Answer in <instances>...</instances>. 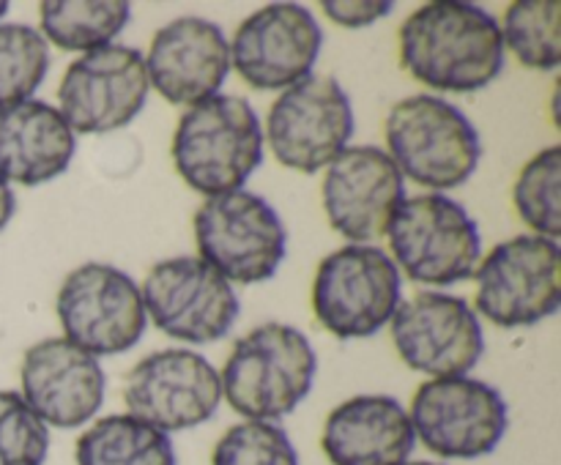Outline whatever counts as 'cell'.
I'll use <instances>...</instances> for the list:
<instances>
[{"mask_svg": "<svg viewBox=\"0 0 561 465\" xmlns=\"http://www.w3.org/2000/svg\"><path fill=\"white\" fill-rule=\"evenodd\" d=\"M77 465H179L168 432L129 414L93 421L75 446Z\"/></svg>", "mask_w": 561, "mask_h": 465, "instance_id": "22", "label": "cell"}, {"mask_svg": "<svg viewBox=\"0 0 561 465\" xmlns=\"http://www.w3.org/2000/svg\"><path fill=\"white\" fill-rule=\"evenodd\" d=\"M49 69V47L31 25H0V107L27 102Z\"/></svg>", "mask_w": 561, "mask_h": 465, "instance_id": "26", "label": "cell"}, {"mask_svg": "<svg viewBox=\"0 0 561 465\" xmlns=\"http://www.w3.org/2000/svg\"><path fill=\"white\" fill-rule=\"evenodd\" d=\"M129 3L124 0H44L38 5L44 42L66 53H93L113 44L129 25Z\"/></svg>", "mask_w": 561, "mask_h": 465, "instance_id": "23", "label": "cell"}, {"mask_svg": "<svg viewBox=\"0 0 561 465\" xmlns=\"http://www.w3.org/2000/svg\"><path fill=\"white\" fill-rule=\"evenodd\" d=\"M75 131L58 107L38 98L0 107V178L38 186L58 178L75 159Z\"/></svg>", "mask_w": 561, "mask_h": 465, "instance_id": "21", "label": "cell"}, {"mask_svg": "<svg viewBox=\"0 0 561 465\" xmlns=\"http://www.w3.org/2000/svg\"><path fill=\"white\" fill-rule=\"evenodd\" d=\"M561 5L557 0H518L507 5L502 27V42L524 66L537 71L557 69Z\"/></svg>", "mask_w": 561, "mask_h": 465, "instance_id": "24", "label": "cell"}, {"mask_svg": "<svg viewBox=\"0 0 561 465\" xmlns=\"http://www.w3.org/2000/svg\"><path fill=\"white\" fill-rule=\"evenodd\" d=\"M14 208H16L14 189L9 186V181L0 178V233H3V228L11 222V217H14Z\"/></svg>", "mask_w": 561, "mask_h": 465, "instance_id": "30", "label": "cell"}, {"mask_svg": "<svg viewBox=\"0 0 561 465\" xmlns=\"http://www.w3.org/2000/svg\"><path fill=\"white\" fill-rule=\"evenodd\" d=\"M400 306V271L370 244H348L321 260L312 282V310L340 339L373 337Z\"/></svg>", "mask_w": 561, "mask_h": 465, "instance_id": "7", "label": "cell"}, {"mask_svg": "<svg viewBox=\"0 0 561 465\" xmlns=\"http://www.w3.org/2000/svg\"><path fill=\"white\" fill-rule=\"evenodd\" d=\"M474 306L502 328L535 326L561 304V249L542 235L502 241L477 266Z\"/></svg>", "mask_w": 561, "mask_h": 465, "instance_id": "8", "label": "cell"}, {"mask_svg": "<svg viewBox=\"0 0 561 465\" xmlns=\"http://www.w3.org/2000/svg\"><path fill=\"white\" fill-rule=\"evenodd\" d=\"M405 465H442V463H427V460H420V463H405Z\"/></svg>", "mask_w": 561, "mask_h": 465, "instance_id": "32", "label": "cell"}, {"mask_svg": "<svg viewBox=\"0 0 561 465\" xmlns=\"http://www.w3.org/2000/svg\"><path fill=\"white\" fill-rule=\"evenodd\" d=\"M389 159L425 189H455L474 175L482 146L474 124L453 102L420 93L400 98L383 124Z\"/></svg>", "mask_w": 561, "mask_h": 465, "instance_id": "4", "label": "cell"}, {"mask_svg": "<svg viewBox=\"0 0 561 465\" xmlns=\"http://www.w3.org/2000/svg\"><path fill=\"white\" fill-rule=\"evenodd\" d=\"M55 312L66 339L91 356L135 348L148 326L135 279L107 263H82L64 279Z\"/></svg>", "mask_w": 561, "mask_h": 465, "instance_id": "10", "label": "cell"}, {"mask_svg": "<svg viewBox=\"0 0 561 465\" xmlns=\"http://www.w3.org/2000/svg\"><path fill=\"white\" fill-rule=\"evenodd\" d=\"M321 47V25L305 5L272 3L241 22L230 44V66L255 91H277L310 77Z\"/></svg>", "mask_w": 561, "mask_h": 465, "instance_id": "16", "label": "cell"}, {"mask_svg": "<svg viewBox=\"0 0 561 465\" xmlns=\"http://www.w3.org/2000/svg\"><path fill=\"white\" fill-rule=\"evenodd\" d=\"M49 430L22 399L0 388V465H44Z\"/></svg>", "mask_w": 561, "mask_h": 465, "instance_id": "28", "label": "cell"}, {"mask_svg": "<svg viewBox=\"0 0 561 465\" xmlns=\"http://www.w3.org/2000/svg\"><path fill=\"white\" fill-rule=\"evenodd\" d=\"M561 148L551 146L531 156L515 181L513 200L518 217L535 230V235L557 241L561 233Z\"/></svg>", "mask_w": 561, "mask_h": 465, "instance_id": "25", "label": "cell"}, {"mask_svg": "<svg viewBox=\"0 0 561 465\" xmlns=\"http://www.w3.org/2000/svg\"><path fill=\"white\" fill-rule=\"evenodd\" d=\"M354 107L334 77H305L285 88L268 109L266 140L283 167L312 175L348 148Z\"/></svg>", "mask_w": 561, "mask_h": 465, "instance_id": "11", "label": "cell"}, {"mask_svg": "<svg viewBox=\"0 0 561 465\" xmlns=\"http://www.w3.org/2000/svg\"><path fill=\"white\" fill-rule=\"evenodd\" d=\"M323 14L343 27H367L392 11L389 0H323Z\"/></svg>", "mask_w": 561, "mask_h": 465, "instance_id": "29", "label": "cell"}, {"mask_svg": "<svg viewBox=\"0 0 561 465\" xmlns=\"http://www.w3.org/2000/svg\"><path fill=\"white\" fill-rule=\"evenodd\" d=\"M211 465H299L294 443L272 421H241L217 441Z\"/></svg>", "mask_w": 561, "mask_h": 465, "instance_id": "27", "label": "cell"}, {"mask_svg": "<svg viewBox=\"0 0 561 465\" xmlns=\"http://www.w3.org/2000/svg\"><path fill=\"white\" fill-rule=\"evenodd\" d=\"M142 58L148 82L170 104L206 102L230 74L228 36L206 16H179L159 27Z\"/></svg>", "mask_w": 561, "mask_h": 465, "instance_id": "19", "label": "cell"}, {"mask_svg": "<svg viewBox=\"0 0 561 465\" xmlns=\"http://www.w3.org/2000/svg\"><path fill=\"white\" fill-rule=\"evenodd\" d=\"M409 410L387 394H359L327 416L321 446L332 465H405L414 452Z\"/></svg>", "mask_w": 561, "mask_h": 465, "instance_id": "20", "label": "cell"}, {"mask_svg": "<svg viewBox=\"0 0 561 465\" xmlns=\"http://www.w3.org/2000/svg\"><path fill=\"white\" fill-rule=\"evenodd\" d=\"M400 359L431 377H460L485 353V334L469 301L449 293H416L400 301L392 321Z\"/></svg>", "mask_w": 561, "mask_h": 465, "instance_id": "15", "label": "cell"}, {"mask_svg": "<svg viewBox=\"0 0 561 465\" xmlns=\"http://www.w3.org/2000/svg\"><path fill=\"white\" fill-rule=\"evenodd\" d=\"M329 224L354 244L387 233L405 200V181L387 151L376 146L345 148L327 167L321 186Z\"/></svg>", "mask_w": 561, "mask_h": 465, "instance_id": "17", "label": "cell"}, {"mask_svg": "<svg viewBox=\"0 0 561 465\" xmlns=\"http://www.w3.org/2000/svg\"><path fill=\"white\" fill-rule=\"evenodd\" d=\"M173 162L201 195H225L247 184L263 162V129L255 107L241 96L192 104L173 135Z\"/></svg>", "mask_w": 561, "mask_h": 465, "instance_id": "3", "label": "cell"}, {"mask_svg": "<svg viewBox=\"0 0 561 465\" xmlns=\"http://www.w3.org/2000/svg\"><path fill=\"white\" fill-rule=\"evenodd\" d=\"M409 419L414 435L447 460H474L496 452L510 425L502 392L466 375L422 383L411 399Z\"/></svg>", "mask_w": 561, "mask_h": 465, "instance_id": "9", "label": "cell"}, {"mask_svg": "<svg viewBox=\"0 0 561 465\" xmlns=\"http://www.w3.org/2000/svg\"><path fill=\"white\" fill-rule=\"evenodd\" d=\"M316 372V348L299 328L263 323L233 345L219 383L230 408L247 421H277L299 408Z\"/></svg>", "mask_w": 561, "mask_h": 465, "instance_id": "2", "label": "cell"}, {"mask_svg": "<svg viewBox=\"0 0 561 465\" xmlns=\"http://www.w3.org/2000/svg\"><path fill=\"white\" fill-rule=\"evenodd\" d=\"M5 11H9V3H5V0H0V16H3Z\"/></svg>", "mask_w": 561, "mask_h": 465, "instance_id": "31", "label": "cell"}, {"mask_svg": "<svg viewBox=\"0 0 561 465\" xmlns=\"http://www.w3.org/2000/svg\"><path fill=\"white\" fill-rule=\"evenodd\" d=\"M151 82L142 53L110 44L85 53L66 69L58 113L75 135H107L140 115Z\"/></svg>", "mask_w": 561, "mask_h": 465, "instance_id": "13", "label": "cell"}, {"mask_svg": "<svg viewBox=\"0 0 561 465\" xmlns=\"http://www.w3.org/2000/svg\"><path fill=\"white\" fill-rule=\"evenodd\" d=\"M140 293L153 326L181 342L206 345L228 337L241 312L233 284L192 255L159 260Z\"/></svg>", "mask_w": 561, "mask_h": 465, "instance_id": "12", "label": "cell"}, {"mask_svg": "<svg viewBox=\"0 0 561 465\" xmlns=\"http://www.w3.org/2000/svg\"><path fill=\"white\" fill-rule=\"evenodd\" d=\"M22 399L49 427L75 430L104 403V370L96 356L66 337H49L25 350L20 370Z\"/></svg>", "mask_w": 561, "mask_h": 465, "instance_id": "18", "label": "cell"}, {"mask_svg": "<svg viewBox=\"0 0 561 465\" xmlns=\"http://www.w3.org/2000/svg\"><path fill=\"white\" fill-rule=\"evenodd\" d=\"M129 416L162 432L201 427L222 403L219 372L186 348L157 350L129 370L124 381Z\"/></svg>", "mask_w": 561, "mask_h": 465, "instance_id": "14", "label": "cell"}, {"mask_svg": "<svg viewBox=\"0 0 561 465\" xmlns=\"http://www.w3.org/2000/svg\"><path fill=\"white\" fill-rule=\"evenodd\" d=\"M383 235H389L392 263L414 282L453 284L480 266V228L458 200L442 191L405 197Z\"/></svg>", "mask_w": 561, "mask_h": 465, "instance_id": "5", "label": "cell"}, {"mask_svg": "<svg viewBox=\"0 0 561 465\" xmlns=\"http://www.w3.org/2000/svg\"><path fill=\"white\" fill-rule=\"evenodd\" d=\"M400 63L436 91L474 93L502 74V27L474 3H425L400 27Z\"/></svg>", "mask_w": 561, "mask_h": 465, "instance_id": "1", "label": "cell"}, {"mask_svg": "<svg viewBox=\"0 0 561 465\" xmlns=\"http://www.w3.org/2000/svg\"><path fill=\"white\" fill-rule=\"evenodd\" d=\"M195 241L201 260L217 268L230 284H252L277 274L288 233L261 195L236 189L208 197L197 208Z\"/></svg>", "mask_w": 561, "mask_h": 465, "instance_id": "6", "label": "cell"}]
</instances>
